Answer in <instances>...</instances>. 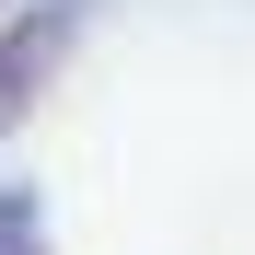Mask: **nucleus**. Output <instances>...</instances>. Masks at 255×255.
<instances>
[{
    "label": "nucleus",
    "instance_id": "obj_1",
    "mask_svg": "<svg viewBox=\"0 0 255 255\" xmlns=\"http://www.w3.org/2000/svg\"><path fill=\"white\" fill-rule=\"evenodd\" d=\"M81 0H23L12 23H0V139H12V128L35 116V93H47V81L70 70V47H81Z\"/></svg>",
    "mask_w": 255,
    "mask_h": 255
},
{
    "label": "nucleus",
    "instance_id": "obj_2",
    "mask_svg": "<svg viewBox=\"0 0 255 255\" xmlns=\"http://www.w3.org/2000/svg\"><path fill=\"white\" fill-rule=\"evenodd\" d=\"M0 255H47V209H35V186H0Z\"/></svg>",
    "mask_w": 255,
    "mask_h": 255
},
{
    "label": "nucleus",
    "instance_id": "obj_3",
    "mask_svg": "<svg viewBox=\"0 0 255 255\" xmlns=\"http://www.w3.org/2000/svg\"><path fill=\"white\" fill-rule=\"evenodd\" d=\"M0 12H12V0H0Z\"/></svg>",
    "mask_w": 255,
    "mask_h": 255
}]
</instances>
